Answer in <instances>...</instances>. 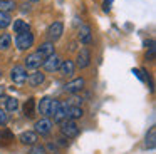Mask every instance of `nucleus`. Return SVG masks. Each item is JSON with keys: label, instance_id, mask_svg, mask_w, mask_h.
Instances as JSON below:
<instances>
[{"label": "nucleus", "instance_id": "nucleus-15", "mask_svg": "<svg viewBox=\"0 0 156 154\" xmlns=\"http://www.w3.org/2000/svg\"><path fill=\"white\" fill-rule=\"evenodd\" d=\"M79 40L82 44H91L92 40V33H91V27L89 25H82L79 29Z\"/></svg>", "mask_w": 156, "mask_h": 154}, {"label": "nucleus", "instance_id": "nucleus-7", "mask_svg": "<svg viewBox=\"0 0 156 154\" xmlns=\"http://www.w3.org/2000/svg\"><path fill=\"white\" fill-rule=\"evenodd\" d=\"M35 131L34 132L37 134V136H49L52 131V122L47 119V117H42V119H39L37 122H35Z\"/></svg>", "mask_w": 156, "mask_h": 154}, {"label": "nucleus", "instance_id": "nucleus-32", "mask_svg": "<svg viewBox=\"0 0 156 154\" xmlns=\"http://www.w3.org/2000/svg\"><path fill=\"white\" fill-rule=\"evenodd\" d=\"M0 137H2V134H0Z\"/></svg>", "mask_w": 156, "mask_h": 154}, {"label": "nucleus", "instance_id": "nucleus-12", "mask_svg": "<svg viewBox=\"0 0 156 154\" xmlns=\"http://www.w3.org/2000/svg\"><path fill=\"white\" fill-rule=\"evenodd\" d=\"M19 141H20L22 144H25V146H34V144H37L39 136L34 131H25V132H22L20 136H19Z\"/></svg>", "mask_w": 156, "mask_h": 154}, {"label": "nucleus", "instance_id": "nucleus-25", "mask_svg": "<svg viewBox=\"0 0 156 154\" xmlns=\"http://www.w3.org/2000/svg\"><path fill=\"white\" fill-rule=\"evenodd\" d=\"M29 154H47V149H45L44 146H37V144H34L32 149L29 151Z\"/></svg>", "mask_w": 156, "mask_h": 154}, {"label": "nucleus", "instance_id": "nucleus-18", "mask_svg": "<svg viewBox=\"0 0 156 154\" xmlns=\"http://www.w3.org/2000/svg\"><path fill=\"white\" fill-rule=\"evenodd\" d=\"M12 27H14V32H15V33H22V32H27V30H30V27H29V23L25 22V20H22V19H17V20H14V23H12Z\"/></svg>", "mask_w": 156, "mask_h": 154}, {"label": "nucleus", "instance_id": "nucleus-23", "mask_svg": "<svg viewBox=\"0 0 156 154\" xmlns=\"http://www.w3.org/2000/svg\"><path fill=\"white\" fill-rule=\"evenodd\" d=\"M15 2L14 0H0V12H12L15 9Z\"/></svg>", "mask_w": 156, "mask_h": 154}, {"label": "nucleus", "instance_id": "nucleus-24", "mask_svg": "<svg viewBox=\"0 0 156 154\" xmlns=\"http://www.w3.org/2000/svg\"><path fill=\"white\" fill-rule=\"evenodd\" d=\"M12 23V17L7 12H0V29H5Z\"/></svg>", "mask_w": 156, "mask_h": 154}, {"label": "nucleus", "instance_id": "nucleus-22", "mask_svg": "<svg viewBox=\"0 0 156 154\" xmlns=\"http://www.w3.org/2000/svg\"><path fill=\"white\" fill-rule=\"evenodd\" d=\"M5 109H7L9 112H15V110L19 109V100L15 99V97H7V99H5Z\"/></svg>", "mask_w": 156, "mask_h": 154}, {"label": "nucleus", "instance_id": "nucleus-1", "mask_svg": "<svg viewBox=\"0 0 156 154\" xmlns=\"http://www.w3.org/2000/svg\"><path fill=\"white\" fill-rule=\"evenodd\" d=\"M59 107V100L52 99V97H42L37 104V110L42 114L44 117L47 116H54V112Z\"/></svg>", "mask_w": 156, "mask_h": 154}, {"label": "nucleus", "instance_id": "nucleus-3", "mask_svg": "<svg viewBox=\"0 0 156 154\" xmlns=\"http://www.w3.org/2000/svg\"><path fill=\"white\" fill-rule=\"evenodd\" d=\"M61 132L64 137L71 139V137H76L79 134V126L76 124V121H71V119H66L61 122Z\"/></svg>", "mask_w": 156, "mask_h": 154}, {"label": "nucleus", "instance_id": "nucleus-9", "mask_svg": "<svg viewBox=\"0 0 156 154\" xmlns=\"http://www.w3.org/2000/svg\"><path fill=\"white\" fill-rule=\"evenodd\" d=\"M61 57L57 55V54H52V55H49L47 59H44V62H42V67H44L47 72H55V70L59 69V65H61Z\"/></svg>", "mask_w": 156, "mask_h": 154}, {"label": "nucleus", "instance_id": "nucleus-8", "mask_svg": "<svg viewBox=\"0 0 156 154\" xmlns=\"http://www.w3.org/2000/svg\"><path fill=\"white\" fill-rule=\"evenodd\" d=\"M42 62H44V57L41 55L39 52H34V54H30V55H27L25 57V69H29V70H37L39 67L42 65Z\"/></svg>", "mask_w": 156, "mask_h": 154}, {"label": "nucleus", "instance_id": "nucleus-20", "mask_svg": "<svg viewBox=\"0 0 156 154\" xmlns=\"http://www.w3.org/2000/svg\"><path fill=\"white\" fill-rule=\"evenodd\" d=\"M24 114L27 117H34V114H35V99H34V97H30V99L25 100V104H24Z\"/></svg>", "mask_w": 156, "mask_h": 154}, {"label": "nucleus", "instance_id": "nucleus-11", "mask_svg": "<svg viewBox=\"0 0 156 154\" xmlns=\"http://www.w3.org/2000/svg\"><path fill=\"white\" fill-rule=\"evenodd\" d=\"M69 106L71 104L69 102H59V107H57V110L54 112V122H59L61 124L62 121H66L67 119V109H69Z\"/></svg>", "mask_w": 156, "mask_h": 154}, {"label": "nucleus", "instance_id": "nucleus-2", "mask_svg": "<svg viewBox=\"0 0 156 154\" xmlns=\"http://www.w3.org/2000/svg\"><path fill=\"white\" fill-rule=\"evenodd\" d=\"M35 42V37L30 30L27 32H22V33H17V39H15V45H17L19 50H27L34 45Z\"/></svg>", "mask_w": 156, "mask_h": 154}, {"label": "nucleus", "instance_id": "nucleus-31", "mask_svg": "<svg viewBox=\"0 0 156 154\" xmlns=\"http://www.w3.org/2000/svg\"><path fill=\"white\" fill-rule=\"evenodd\" d=\"M0 77H2V70H0Z\"/></svg>", "mask_w": 156, "mask_h": 154}, {"label": "nucleus", "instance_id": "nucleus-29", "mask_svg": "<svg viewBox=\"0 0 156 154\" xmlns=\"http://www.w3.org/2000/svg\"><path fill=\"white\" fill-rule=\"evenodd\" d=\"M2 94H4V87L0 86V96H2Z\"/></svg>", "mask_w": 156, "mask_h": 154}, {"label": "nucleus", "instance_id": "nucleus-14", "mask_svg": "<svg viewBox=\"0 0 156 154\" xmlns=\"http://www.w3.org/2000/svg\"><path fill=\"white\" fill-rule=\"evenodd\" d=\"M44 80H45V75L42 72H39V70H34V72L27 77V82L30 84L32 87H39Z\"/></svg>", "mask_w": 156, "mask_h": 154}, {"label": "nucleus", "instance_id": "nucleus-28", "mask_svg": "<svg viewBox=\"0 0 156 154\" xmlns=\"http://www.w3.org/2000/svg\"><path fill=\"white\" fill-rule=\"evenodd\" d=\"M59 144H61V146H67V144H69L67 137H64V136H62L61 139H59Z\"/></svg>", "mask_w": 156, "mask_h": 154}, {"label": "nucleus", "instance_id": "nucleus-13", "mask_svg": "<svg viewBox=\"0 0 156 154\" xmlns=\"http://www.w3.org/2000/svg\"><path fill=\"white\" fill-rule=\"evenodd\" d=\"M59 72H61V75H72V74H74V70H76V64L72 62V60H62L61 62V65H59Z\"/></svg>", "mask_w": 156, "mask_h": 154}, {"label": "nucleus", "instance_id": "nucleus-6", "mask_svg": "<svg viewBox=\"0 0 156 154\" xmlns=\"http://www.w3.org/2000/svg\"><path fill=\"white\" fill-rule=\"evenodd\" d=\"M86 87V80L82 79V77H76V79H72L71 82H67L64 86V90L67 94H79L82 89Z\"/></svg>", "mask_w": 156, "mask_h": 154}, {"label": "nucleus", "instance_id": "nucleus-17", "mask_svg": "<svg viewBox=\"0 0 156 154\" xmlns=\"http://www.w3.org/2000/svg\"><path fill=\"white\" fill-rule=\"evenodd\" d=\"M37 52L41 54L44 59H47L49 55H52V54H54V42H45V44H42V45L39 47Z\"/></svg>", "mask_w": 156, "mask_h": 154}, {"label": "nucleus", "instance_id": "nucleus-30", "mask_svg": "<svg viewBox=\"0 0 156 154\" xmlns=\"http://www.w3.org/2000/svg\"><path fill=\"white\" fill-rule=\"evenodd\" d=\"M27 2H39V0H27Z\"/></svg>", "mask_w": 156, "mask_h": 154}, {"label": "nucleus", "instance_id": "nucleus-26", "mask_svg": "<svg viewBox=\"0 0 156 154\" xmlns=\"http://www.w3.org/2000/svg\"><path fill=\"white\" fill-rule=\"evenodd\" d=\"M7 121H9V117H7V114H5V110L0 109V126H5Z\"/></svg>", "mask_w": 156, "mask_h": 154}, {"label": "nucleus", "instance_id": "nucleus-5", "mask_svg": "<svg viewBox=\"0 0 156 154\" xmlns=\"http://www.w3.org/2000/svg\"><path fill=\"white\" fill-rule=\"evenodd\" d=\"M62 33H64V23L62 22H54V23H51L49 25V29H47V39H49V42H55V40H59L62 37Z\"/></svg>", "mask_w": 156, "mask_h": 154}, {"label": "nucleus", "instance_id": "nucleus-16", "mask_svg": "<svg viewBox=\"0 0 156 154\" xmlns=\"http://www.w3.org/2000/svg\"><path fill=\"white\" fill-rule=\"evenodd\" d=\"M84 116V110H82L81 106H69L67 109V119L74 121V119H81Z\"/></svg>", "mask_w": 156, "mask_h": 154}, {"label": "nucleus", "instance_id": "nucleus-19", "mask_svg": "<svg viewBox=\"0 0 156 154\" xmlns=\"http://www.w3.org/2000/svg\"><path fill=\"white\" fill-rule=\"evenodd\" d=\"M144 146L148 147V149H153V147L156 146V127H154V126H153L151 129H149V132L146 134Z\"/></svg>", "mask_w": 156, "mask_h": 154}, {"label": "nucleus", "instance_id": "nucleus-21", "mask_svg": "<svg viewBox=\"0 0 156 154\" xmlns=\"http://www.w3.org/2000/svg\"><path fill=\"white\" fill-rule=\"evenodd\" d=\"M12 44L10 33H0V50H7Z\"/></svg>", "mask_w": 156, "mask_h": 154}, {"label": "nucleus", "instance_id": "nucleus-27", "mask_svg": "<svg viewBox=\"0 0 156 154\" xmlns=\"http://www.w3.org/2000/svg\"><path fill=\"white\" fill-rule=\"evenodd\" d=\"M102 9H104V12H109V10H111V0H106Z\"/></svg>", "mask_w": 156, "mask_h": 154}, {"label": "nucleus", "instance_id": "nucleus-4", "mask_svg": "<svg viewBox=\"0 0 156 154\" xmlns=\"http://www.w3.org/2000/svg\"><path fill=\"white\" fill-rule=\"evenodd\" d=\"M27 69H25L24 65H14L12 67V70H10V79H12V82L14 84H25L27 82Z\"/></svg>", "mask_w": 156, "mask_h": 154}, {"label": "nucleus", "instance_id": "nucleus-10", "mask_svg": "<svg viewBox=\"0 0 156 154\" xmlns=\"http://www.w3.org/2000/svg\"><path fill=\"white\" fill-rule=\"evenodd\" d=\"M89 64H91V52L87 49H81L77 52V57H76V65L79 69H86Z\"/></svg>", "mask_w": 156, "mask_h": 154}]
</instances>
